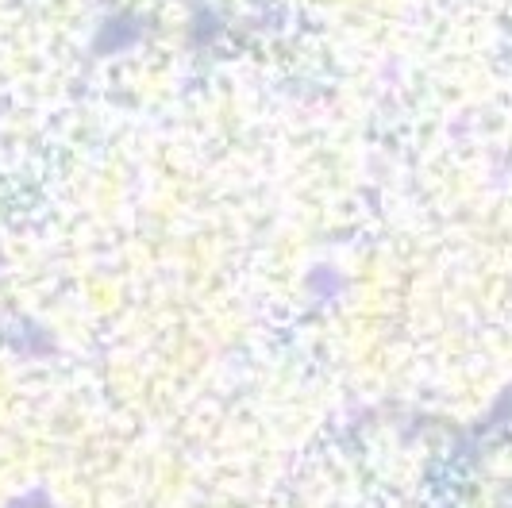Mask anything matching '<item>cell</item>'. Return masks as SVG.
<instances>
[]
</instances>
